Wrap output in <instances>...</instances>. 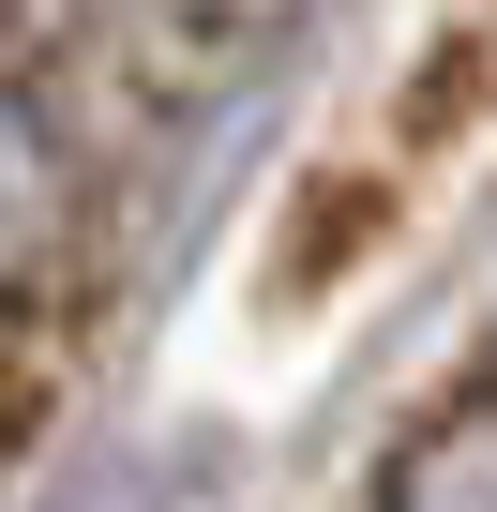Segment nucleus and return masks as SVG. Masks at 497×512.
Masks as SVG:
<instances>
[{
    "instance_id": "obj_1",
    "label": "nucleus",
    "mask_w": 497,
    "mask_h": 512,
    "mask_svg": "<svg viewBox=\"0 0 497 512\" xmlns=\"http://www.w3.org/2000/svg\"><path fill=\"white\" fill-rule=\"evenodd\" d=\"M392 512H497V422L467 407V422L407 437V467H392Z\"/></svg>"
}]
</instances>
